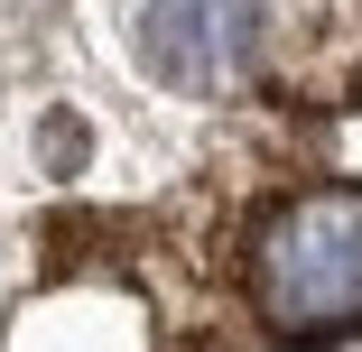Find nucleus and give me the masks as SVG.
<instances>
[{
  "instance_id": "nucleus-1",
  "label": "nucleus",
  "mask_w": 362,
  "mask_h": 352,
  "mask_svg": "<svg viewBox=\"0 0 362 352\" xmlns=\"http://www.w3.org/2000/svg\"><path fill=\"white\" fill-rule=\"evenodd\" d=\"M251 306L279 343L362 334V186H307L251 232Z\"/></svg>"
},
{
  "instance_id": "nucleus-2",
  "label": "nucleus",
  "mask_w": 362,
  "mask_h": 352,
  "mask_svg": "<svg viewBox=\"0 0 362 352\" xmlns=\"http://www.w3.org/2000/svg\"><path fill=\"white\" fill-rule=\"evenodd\" d=\"M121 37L177 93H233L260 56V0H121Z\"/></svg>"
}]
</instances>
